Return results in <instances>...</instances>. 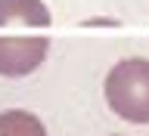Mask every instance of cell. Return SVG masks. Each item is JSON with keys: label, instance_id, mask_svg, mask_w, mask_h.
I'll return each instance as SVG.
<instances>
[{"label": "cell", "instance_id": "obj_2", "mask_svg": "<svg viewBox=\"0 0 149 136\" xmlns=\"http://www.w3.org/2000/svg\"><path fill=\"white\" fill-rule=\"evenodd\" d=\"M47 37H0V74L22 77L47 59Z\"/></svg>", "mask_w": 149, "mask_h": 136}, {"label": "cell", "instance_id": "obj_1", "mask_svg": "<svg viewBox=\"0 0 149 136\" xmlns=\"http://www.w3.org/2000/svg\"><path fill=\"white\" fill-rule=\"evenodd\" d=\"M106 102L127 124H149V59H121L106 77Z\"/></svg>", "mask_w": 149, "mask_h": 136}, {"label": "cell", "instance_id": "obj_4", "mask_svg": "<svg viewBox=\"0 0 149 136\" xmlns=\"http://www.w3.org/2000/svg\"><path fill=\"white\" fill-rule=\"evenodd\" d=\"M0 136H47V127L31 111L9 108L0 111Z\"/></svg>", "mask_w": 149, "mask_h": 136}, {"label": "cell", "instance_id": "obj_3", "mask_svg": "<svg viewBox=\"0 0 149 136\" xmlns=\"http://www.w3.org/2000/svg\"><path fill=\"white\" fill-rule=\"evenodd\" d=\"M3 25L47 28L50 25V9L40 0H0V28Z\"/></svg>", "mask_w": 149, "mask_h": 136}]
</instances>
